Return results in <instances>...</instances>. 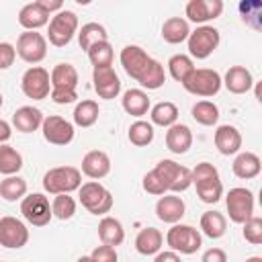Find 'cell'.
<instances>
[{
	"label": "cell",
	"instance_id": "obj_1",
	"mask_svg": "<svg viewBox=\"0 0 262 262\" xmlns=\"http://www.w3.org/2000/svg\"><path fill=\"white\" fill-rule=\"evenodd\" d=\"M82 186V172L74 166L49 168L43 176V188L49 194H70Z\"/></svg>",
	"mask_w": 262,
	"mask_h": 262
},
{
	"label": "cell",
	"instance_id": "obj_2",
	"mask_svg": "<svg viewBox=\"0 0 262 262\" xmlns=\"http://www.w3.org/2000/svg\"><path fill=\"white\" fill-rule=\"evenodd\" d=\"M78 196H80L82 207L92 215H102L104 217L106 213H111V209L115 205V199H113L111 190L106 186H102L98 180L84 182L78 188Z\"/></svg>",
	"mask_w": 262,
	"mask_h": 262
},
{
	"label": "cell",
	"instance_id": "obj_3",
	"mask_svg": "<svg viewBox=\"0 0 262 262\" xmlns=\"http://www.w3.org/2000/svg\"><path fill=\"white\" fill-rule=\"evenodd\" d=\"M221 76L217 70L211 68H194L186 80L182 82V88L192 94V96H201V98H211L221 90Z\"/></svg>",
	"mask_w": 262,
	"mask_h": 262
},
{
	"label": "cell",
	"instance_id": "obj_4",
	"mask_svg": "<svg viewBox=\"0 0 262 262\" xmlns=\"http://www.w3.org/2000/svg\"><path fill=\"white\" fill-rule=\"evenodd\" d=\"M154 170L162 178V182L166 184V190L172 192V194L184 192L192 184L190 168H186V166H182V164H178L174 160H160L154 166Z\"/></svg>",
	"mask_w": 262,
	"mask_h": 262
},
{
	"label": "cell",
	"instance_id": "obj_5",
	"mask_svg": "<svg viewBox=\"0 0 262 262\" xmlns=\"http://www.w3.org/2000/svg\"><path fill=\"white\" fill-rule=\"evenodd\" d=\"M166 244L170 246L172 252L176 254H194L201 250L203 246V237H201V231L194 229L192 225H186V223H174L168 233H166Z\"/></svg>",
	"mask_w": 262,
	"mask_h": 262
},
{
	"label": "cell",
	"instance_id": "obj_6",
	"mask_svg": "<svg viewBox=\"0 0 262 262\" xmlns=\"http://www.w3.org/2000/svg\"><path fill=\"white\" fill-rule=\"evenodd\" d=\"M74 35H78V16L74 10H59L51 16L49 29H47V39L55 47H66Z\"/></svg>",
	"mask_w": 262,
	"mask_h": 262
},
{
	"label": "cell",
	"instance_id": "obj_7",
	"mask_svg": "<svg viewBox=\"0 0 262 262\" xmlns=\"http://www.w3.org/2000/svg\"><path fill=\"white\" fill-rule=\"evenodd\" d=\"M219 41H221V35L215 27L211 25H201L196 27L194 31H190L188 39H186V45H188V53L190 57H196V59H207L217 47H219Z\"/></svg>",
	"mask_w": 262,
	"mask_h": 262
},
{
	"label": "cell",
	"instance_id": "obj_8",
	"mask_svg": "<svg viewBox=\"0 0 262 262\" xmlns=\"http://www.w3.org/2000/svg\"><path fill=\"white\" fill-rule=\"evenodd\" d=\"M225 207L229 213V219L233 223H246L252 215H254V194L252 190L244 188V186H235L229 188V192L225 194Z\"/></svg>",
	"mask_w": 262,
	"mask_h": 262
},
{
	"label": "cell",
	"instance_id": "obj_9",
	"mask_svg": "<svg viewBox=\"0 0 262 262\" xmlns=\"http://www.w3.org/2000/svg\"><path fill=\"white\" fill-rule=\"evenodd\" d=\"M20 213L25 217L27 223L35 225V227H43L51 221L53 213H51V205L49 199L43 192H31L20 201Z\"/></svg>",
	"mask_w": 262,
	"mask_h": 262
},
{
	"label": "cell",
	"instance_id": "obj_10",
	"mask_svg": "<svg viewBox=\"0 0 262 262\" xmlns=\"http://www.w3.org/2000/svg\"><path fill=\"white\" fill-rule=\"evenodd\" d=\"M20 88H23V94L27 98H33V100L47 98L49 92H51L49 72L45 68H41V66H31L20 78Z\"/></svg>",
	"mask_w": 262,
	"mask_h": 262
},
{
	"label": "cell",
	"instance_id": "obj_11",
	"mask_svg": "<svg viewBox=\"0 0 262 262\" xmlns=\"http://www.w3.org/2000/svg\"><path fill=\"white\" fill-rule=\"evenodd\" d=\"M16 55L27 63H39L47 55V39L37 31H25L16 39Z\"/></svg>",
	"mask_w": 262,
	"mask_h": 262
},
{
	"label": "cell",
	"instance_id": "obj_12",
	"mask_svg": "<svg viewBox=\"0 0 262 262\" xmlns=\"http://www.w3.org/2000/svg\"><path fill=\"white\" fill-rule=\"evenodd\" d=\"M154 57L147 55V51L139 45H125L121 49V55H119V61L125 70V74L129 78H133L135 82H139L143 78V74L147 72L149 63H151Z\"/></svg>",
	"mask_w": 262,
	"mask_h": 262
},
{
	"label": "cell",
	"instance_id": "obj_13",
	"mask_svg": "<svg viewBox=\"0 0 262 262\" xmlns=\"http://www.w3.org/2000/svg\"><path fill=\"white\" fill-rule=\"evenodd\" d=\"M27 242H29V229L20 219L12 215L0 217V246L2 248L20 250L27 246Z\"/></svg>",
	"mask_w": 262,
	"mask_h": 262
},
{
	"label": "cell",
	"instance_id": "obj_14",
	"mask_svg": "<svg viewBox=\"0 0 262 262\" xmlns=\"http://www.w3.org/2000/svg\"><path fill=\"white\" fill-rule=\"evenodd\" d=\"M41 131L47 143L51 145H68L74 139V123H70L68 119L59 117V115H49L43 119L41 123Z\"/></svg>",
	"mask_w": 262,
	"mask_h": 262
},
{
	"label": "cell",
	"instance_id": "obj_15",
	"mask_svg": "<svg viewBox=\"0 0 262 262\" xmlns=\"http://www.w3.org/2000/svg\"><path fill=\"white\" fill-rule=\"evenodd\" d=\"M221 12H223V2L221 0H190L184 8L186 20L196 23L199 27L209 23V20L219 18Z\"/></svg>",
	"mask_w": 262,
	"mask_h": 262
},
{
	"label": "cell",
	"instance_id": "obj_16",
	"mask_svg": "<svg viewBox=\"0 0 262 262\" xmlns=\"http://www.w3.org/2000/svg\"><path fill=\"white\" fill-rule=\"evenodd\" d=\"M92 82H94L96 94L104 100H113L121 92V80H119L117 72L113 70V66L94 68L92 70Z\"/></svg>",
	"mask_w": 262,
	"mask_h": 262
},
{
	"label": "cell",
	"instance_id": "obj_17",
	"mask_svg": "<svg viewBox=\"0 0 262 262\" xmlns=\"http://www.w3.org/2000/svg\"><path fill=\"white\" fill-rule=\"evenodd\" d=\"M184 211H186L184 201L178 194H172V192L162 194L156 203V217L164 223H170V225L180 223V219L184 217Z\"/></svg>",
	"mask_w": 262,
	"mask_h": 262
},
{
	"label": "cell",
	"instance_id": "obj_18",
	"mask_svg": "<svg viewBox=\"0 0 262 262\" xmlns=\"http://www.w3.org/2000/svg\"><path fill=\"white\" fill-rule=\"evenodd\" d=\"M84 176L92 178V180H100L111 172V158L106 151L102 149H90L84 158H82V170Z\"/></svg>",
	"mask_w": 262,
	"mask_h": 262
},
{
	"label": "cell",
	"instance_id": "obj_19",
	"mask_svg": "<svg viewBox=\"0 0 262 262\" xmlns=\"http://www.w3.org/2000/svg\"><path fill=\"white\" fill-rule=\"evenodd\" d=\"M215 147L221 156H233L242 149V133L233 125H219L215 129Z\"/></svg>",
	"mask_w": 262,
	"mask_h": 262
},
{
	"label": "cell",
	"instance_id": "obj_20",
	"mask_svg": "<svg viewBox=\"0 0 262 262\" xmlns=\"http://www.w3.org/2000/svg\"><path fill=\"white\" fill-rule=\"evenodd\" d=\"M221 84L231 92V94H246L254 86L252 72L244 66H231L225 72V78H221Z\"/></svg>",
	"mask_w": 262,
	"mask_h": 262
},
{
	"label": "cell",
	"instance_id": "obj_21",
	"mask_svg": "<svg viewBox=\"0 0 262 262\" xmlns=\"http://www.w3.org/2000/svg\"><path fill=\"white\" fill-rule=\"evenodd\" d=\"M166 147L176 156L186 154L192 147V131H190V127L184 125V123H174L172 127H168V131H166Z\"/></svg>",
	"mask_w": 262,
	"mask_h": 262
},
{
	"label": "cell",
	"instance_id": "obj_22",
	"mask_svg": "<svg viewBox=\"0 0 262 262\" xmlns=\"http://www.w3.org/2000/svg\"><path fill=\"white\" fill-rule=\"evenodd\" d=\"M43 119H45V117H43V113H41L37 106L25 104V106H20V108L14 111V115H12V125H14V129L20 131V133H33V131H37V129L41 127Z\"/></svg>",
	"mask_w": 262,
	"mask_h": 262
},
{
	"label": "cell",
	"instance_id": "obj_23",
	"mask_svg": "<svg viewBox=\"0 0 262 262\" xmlns=\"http://www.w3.org/2000/svg\"><path fill=\"white\" fill-rule=\"evenodd\" d=\"M231 170L237 178L242 180H252L260 174L262 170V162L260 158L254 154V151H237L233 164H231Z\"/></svg>",
	"mask_w": 262,
	"mask_h": 262
},
{
	"label": "cell",
	"instance_id": "obj_24",
	"mask_svg": "<svg viewBox=\"0 0 262 262\" xmlns=\"http://www.w3.org/2000/svg\"><path fill=\"white\" fill-rule=\"evenodd\" d=\"M121 104H123V111L127 115H131V117H143L151 108L149 96L141 88H129V90H125V94L121 98Z\"/></svg>",
	"mask_w": 262,
	"mask_h": 262
},
{
	"label": "cell",
	"instance_id": "obj_25",
	"mask_svg": "<svg viewBox=\"0 0 262 262\" xmlns=\"http://www.w3.org/2000/svg\"><path fill=\"white\" fill-rule=\"evenodd\" d=\"M49 78H51V90H76L80 80L78 70L72 63H63V61L51 70Z\"/></svg>",
	"mask_w": 262,
	"mask_h": 262
},
{
	"label": "cell",
	"instance_id": "obj_26",
	"mask_svg": "<svg viewBox=\"0 0 262 262\" xmlns=\"http://www.w3.org/2000/svg\"><path fill=\"white\" fill-rule=\"evenodd\" d=\"M188 35H190V25L182 16H170L162 25V39L170 45L184 43L188 39Z\"/></svg>",
	"mask_w": 262,
	"mask_h": 262
},
{
	"label": "cell",
	"instance_id": "obj_27",
	"mask_svg": "<svg viewBox=\"0 0 262 262\" xmlns=\"http://www.w3.org/2000/svg\"><path fill=\"white\" fill-rule=\"evenodd\" d=\"M98 237L102 244L106 246H121L125 242V229H123V223L111 215H104L100 221H98Z\"/></svg>",
	"mask_w": 262,
	"mask_h": 262
},
{
	"label": "cell",
	"instance_id": "obj_28",
	"mask_svg": "<svg viewBox=\"0 0 262 262\" xmlns=\"http://www.w3.org/2000/svg\"><path fill=\"white\" fill-rule=\"evenodd\" d=\"M47 23H49V14L37 2H29L18 10V25L25 31H37Z\"/></svg>",
	"mask_w": 262,
	"mask_h": 262
},
{
	"label": "cell",
	"instance_id": "obj_29",
	"mask_svg": "<svg viewBox=\"0 0 262 262\" xmlns=\"http://www.w3.org/2000/svg\"><path fill=\"white\" fill-rule=\"evenodd\" d=\"M162 244H164V235L156 227H143L137 233V237H135V250L141 256H154V254H158L162 250Z\"/></svg>",
	"mask_w": 262,
	"mask_h": 262
},
{
	"label": "cell",
	"instance_id": "obj_30",
	"mask_svg": "<svg viewBox=\"0 0 262 262\" xmlns=\"http://www.w3.org/2000/svg\"><path fill=\"white\" fill-rule=\"evenodd\" d=\"M199 225H201V231L211 239H219L227 231V219L219 211H205L201 215V223Z\"/></svg>",
	"mask_w": 262,
	"mask_h": 262
},
{
	"label": "cell",
	"instance_id": "obj_31",
	"mask_svg": "<svg viewBox=\"0 0 262 262\" xmlns=\"http://www.w3.org/2000/svg\"><path fill=\"white\" fill-rule=\"evenodd\" d=\"M149 123L158 125V127H172L174 123H178V106L170 100H162L158 104H154L149 108Z\"/></svg>",
	"mask_w": 262,
	"mask_h": 262
},
{
	"label": "cell",
	"instance_id": "obj_32",
	"mask_svg": "<svg viewBox=\"0 0 262 262\" xmlns=\"http://www.w3.org/2000/svg\"><path fill=\"white\" fill-rule=\"evenodd\" d=\"M102 41H108V33L100 23H86L78 31V43L84 51H88L92 45L102 43Z\"/></svg>",
	"mask_w": 262,
	"mask_h": 262
},
{
	"label": "cell",
	"instance_id": "obj_33",
	"mask_svg": "<svg viewBox=\"0 0 262 262\" xmlns=\"http://www.w3.org/2000/svg\"><path fill=\"white\" fill-rule=\"evenodd\" d=\"M98 115H100V108H98V102L96 100H80L74 108V125L86 129V127H92L96 121H98Z\"/></svg>",
	"mask_w": 262,
	"mask_h": 262
},
{
	"label": "cell",
	"instance_id": "obj_34",
	"mask_svg": "<svg viewBox=\"0 0 262 262\" xmlns=\"http://www.w3.org/2000/svg\"><path fill=\"white\" fill-rule=\"evenodd\" d=\"M0 196L8 203L23 201L27 196V180L18 174L6 176L4 180H0Z\"/></svg>",
	"mask_w": 262,
	"mask_h": 262
},
{
	"label": "cell",
	"instance_id": "obj_35",
	"mask_svg": "<svg viewBox=\"0 0 262 262\" xmlns=\"http://www.w3.org/2000/svg\"><path fill=\"white\" fill-rule=\"evenodd\" d=\"M190 115H192V119H194L199 125H203V127H213V125H217V121H219V106H217L215 102H211V100H199V102L192 104Z\"/></svg>",
	"mask_w": 262,
	"mask_h": 262
},
{
	"label": "cell",
	"instance_id": "obj_36",
	"mask_svg": "<svg viewBox=\"0 0 262 262\" xmlns=\"http://www.w3.org/2000/svg\"><path fill=\"white\" fill-rule=\"evenodd\" d=\"M154 135H156L154 125H151L149 121H141V119H137L135 123H131V125H129V131H127V137H129V141H131L135 147H145V145H149V143L154 141Z\"/></svg>",
	"mask_w": 262,
	"mask_h": 262
},
{
	"label": "cell",
	"instance_id": "obj_37",
	"mask_svg": "<svg viewBox=\"0 0 262 262\" xmlns=\"http://www.w3.org/2000/svg\"><path fill=\"white\" fill-rule=\"evenodd\" d=\"M23 168V156L8 143L0 145V174L4 176H14Z\"/></svg>",
	"mask_w": 262,
	"mask_h": 262
},
{
	"label": "cell",
	"instance_id": "obj_38",
	"mask_svg": "<svg viewBox=\"0 0 262 262\" xmlns=\"http://www.w3.org/2000/svg\"><path fill=\"white\" fill-rule=\"evenodd\" d=\"M192 70H194V61H192V57L186 55V53H176V55H172V57L168 59V72H170V76H172L176 82H180V84L186 80V76H188Z\"/></svg>",
	"mask_w": 262,
	"mask_h": 262
},
{
	"label": "cell",
	"instance_id": "obj_39",
	"mask_svg": "<svg viewBox=\"0 0 262 262\" xmlns=\"http://www.w3.org/2000/svg\"><path fill=\"white\" fill-rule=\"evenodd\" d=\"M194 188H196L199 199H201L203 203H207V205H213V203H217V201L223 196L221 178H209V180L194 182Z\"/></svg>",
	"mask_w": 262,
	"mask_h": 262
},
{
	"label": "cell",
	"instance_id": "obj_40",
	"mask_svg": "<svg viewBox=\"0 0 262 262\" xmlns=\"http://www.w3.org/2000/svg\"><path fill=\"white\" fill-rule=\"evenodd\" d=\"M88 59L92 63V68H104V66H113V57H115V51H113V45L108 41H102V43H96L92 45L88 51Z\"/></svg>",
	"mask_w": 262,
	"mask_h": 262
},
{
	"label": "cell",
	"instance_id": "obj_41",
	"mask_svg": "<svg viewBox=\"0 0 262 262\" xmlns=\"http://www.w3.org/2000/svg\"><path fill=\"white\" fill-rule=\"evenodd\" d=\"M164 82H166L164 66H162L158 59H151V63H149L147 72L143 74V78L139 80V84H141L143 88H147V90H158V88L164 86Z\"/></svg>",
	"mask_w": 262,
	"mask_h": 262
},
{
	"label": "cell",
	"instance_id": "obj_42",
	"mask_svg": "<svg viewBox=\"0 0 262 262\" xmlns=\"http://www.w3.org/2000/svg\"><path fill=\"white\" fill-rule=\"evenodd\" d=\"M51 213L59 221H68L76 215V201L70 194H55V199L51 203Z\"/></svg>",
	"mask_w": 262,
	"mask_h": 262
},
{
	"label": "cell",
	"instance_id": "obj_43",
	"mask_svg": "<svg viewBox=\"0 0 262 262\" xmlns=\"http://www.w3.org/2000/svg\"><path fill=\"white\" fill-rule=\"evenodd\" d=\"M242 225H244V229H242L244 239L250 242L252 246H260V244H262V219L256 217V215H252V217H250L246 223H242Z\"/></svg>",
	"mask_w": 262,
	"mask_h": 262
},
{
	"label": "cell",
	"instance_id": "obj_44",
	"mask_svg": "<svg viewBox=\"0 0 262 262\" xmlns=\"http://www.w3.org/2000/svg\"><path fill=\"white\" fill-rule=\"evenodd\" d=\"M141 186H143L145 192H149V194H154V196H162V194L168 192V190H166V184H164L162 178L156 174V170H149V172L143 176Z\"/></svg>",
	"mask_w": 262,
	"mask_h": 262
},
{
	"label": "cell",
	"instance_id": "obj_45",
	"mask_svg": "<svg viewBox=\"0 0 262 262\" xmlns=\"http://www.w3.org/2000/svg\"><path fill=\"white\" fill-rule=\"evenodd\" d=\"M190 174H192V184L201 182V180H209V178H219V170L211 162H199L190 170Z\"/></svg>",
	"mask_w": 262,
	"mask_h": 262
},
{
	"label": "cell",
	"instance_id": "obj_46",
	"mask_svg": "<svg viewBox=\"0 0 262 262\" xmlns=\"http://www.w3.org/2000/svg\"><path fill=\"white\" fill-rule=\"evenodd\" d=\"M90 258H92V262H117L119 260V254H117V248L106 246V244H100V246H96L90 252Z\"/></svg>",
	"mask_w": 262,
	"mask_h": 262
},
{
	"label": "cell",
	"instance_id": "obj_47",
	"mask_svg": "<svg viewBox=\"0 0 262 262\" xmlns=\"http://www.w3.org/2000/svg\"><path fill=\"white\" fill-rule=\"evenodd\" d=\"M16 59V49L8 41H0V70H8Z\"/></svg>",
	"mask_w": 262,
	"mask_h": 262
},
{
	"label": "cell",
	"instance_id": "obj_48",
	"mask_svg": "<svg viewBox=\"0 0 262 262\" xmlns=\"http://www.w3.org/2000/svg\"><path fill=\"white\" fill-rule=\"evenodd\" d=\"M49 98L55 104H70V102H76L78 92L76 90H51L49 92Z\"/></svg>",
	"mask_w": 262,
	"mask_h": 262
},
{
	"label": "cell",
	"instance_id": "obj_49",
	"mask_svg": "<svg viewBox=\"0 0 262 262\" xmlns=\"http://www.w3.org/2000/svg\"><path fill=\"white\" fill-rule=\"evenodd\" d=\"M201 262H227V254L221 248H209L205 250Z\"/></svg>",
	"mask_w": 262,
	"mask_h": 262
},
{
	"label": "cell",
	"instance_id": "obj_50",
	"mask_svg": "<svg viewBox=\"0 0 262 262\" xmlns=\"http://www.w3.org/2000/svg\"><path fill=\"white\" fill-rule=\"evenodd\" d=\"M37 4L51 16L53 12H59V10H63V2L61 0H37Z\"/></svg>",
	"mask_w": 262,
	"mask_h": 262
},
{
	"label": "cell",
	"instance_id": "obj_51",
	"mask_svg": "<svg viewBox=\"0 0 262 262\" xmlns=\"http://www.w3.org/2000/svg\"><path fill=\"white\" fill-rule=\"evenodd\" d=\"M154 262H182V260H180V256H178L176 252H172V250H166V252L160 250V252L156 254Z\"/></svg>",
	"mask_w": 262,
	"mask_h": 262
},
{
	"label": "cell",
	"instance_id": "obj_52",
	"mask_svg": "<svg viewBox=\"0 0 262 262\" xmlns=\"http://www.w3.org/2000/svg\"><path fill=\"white\" fill-rule=\"evenodd\" d=\"M10 135H12L10 123H8V121H4V119H0V145H2V143H6V141L10 139Z\"/></svg>",
	"mask_w": 262,
	"mask_h": 262
},
{
	"label": "cell",
	"instance_id": "obj_53",
	"mask_svg": "<svg viewBox=\"0 0 262 262\" xmlns=\"http://www.w3.org/2000/svg\"><path fill=\"white\" fill-rule=\"evenodd\" d=\"M246 262H262V258L260 256H250V258H246Z\"/></svg>",
	"mask_w": 262,
	"mask_h": 262
},
{
	"label": "cell",
	"instance_id": "obj_54",
	"mask_svg": "<svg viewBox=\"0 0 262 262\" xmlns=\"http://www.w3.org/2000/svg\"><path fill=\"white\" fill-rule=\"evenodd\" d=\"M76 262H92V258H90V256H82V258H78Z\"/></svg>",
	"mask_w": 262,
	"mask_h": 262
},
{
	"label": "cell",
	"instance_id": "obj_55",
	"mask_svg": "<svg viewBox=\"0 0 262 262\" xmlns=\"http://www.w3.org/2000/svg\"><path fill=\"white\" fill-rule=\"evenodd\" d=\"M0 108H2V94H0Z\"/></svg>",
	"mask_w": 262,
	"mask_h": 262
},
{
	"label": "cell",
	"instance_id": "obj_56",
	"mask_svg": "<svg viewBox=\"0 0 262 262\" xmlns=\"http://www.w3.org/2000/svg\"><path fill=\"white\" fill-rule=\"evenodd\" d=\"M0 262H2V260H0Z\"/></svg>",
	"mask_w": 262,
	"mask_h": 262
}]
</instances>
